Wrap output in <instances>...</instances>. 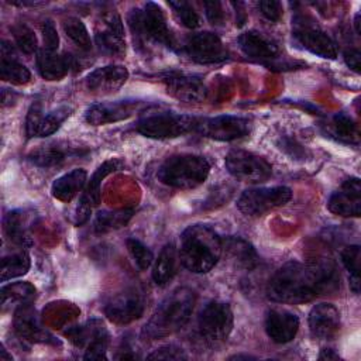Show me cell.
Returning <instances> with one entry per match:
<instances>
[{"label":"cell","instance_id":"cell-1","mask_svg":"<svg viewBox=\"0 0 361 361\" xmlns=\"http://www.w3.org/2000/svg\"><path fill=\"white\" fill-rule=\"evenodd\" d=\"M337 282L338 276L333 264L290 261L272 275L267 295L276 303L300 305L333 290Z\"/></svg>","mask_w":361,"mask_h":361},{"label":"cell","instance_id":"cell-2","mask_svg":"<svg viewBox=\"0 0 361 361\" xmlns=\"http://www.w3.org/2000/svg\"><path fill=\"white\" fill-rule=\"evenodd\" d=\"M179 259L195 274L209 272L220 259L223 245L220 235L206 224H192L180 234Z\"/></svg>","mask_w":361,"mask_h":361},{"label":"cell","instance_id":"cell-3","mask_svg":"<svg viewBox=\"0 0 361 361\" xmlns=\"http://www.w3.org/2000/svg\"><path fill=\"white\" fill-rule=\"evenodd\" d=\"M196 303V295L189 288H178L155 309L142 329V336L159 340L179 331L188 322Z\"/></svg>","mask_w":361,"mask_h":361},{"label":"cell","instance_id":"cell-4","mask_svg":"<svg viewBox=\"0 0 361 361\" xmlns=\"http://www.w3.org/2000/svg\"><path fill=\"white\" fill-rule=\"evenodd\" d=\"M210 164L202 155L176 154L168 157L158 168L157 178L173 189H195L209 176Z\"/></svg>","mask_w":361,"mask_h":361},{"label":"cell","instance_id":"cell-5","mask_svg":"<svg viewBox=\"0 0 361 361\" xmlns=\"http://www.w3.org/2000/svg\"><path fill=\"white\" fill-rule=\"evenodd\" d=\"M128 25L140 41H154L169 48L175 47V38L166 24L162 8L154 1H148L142 8H135L128 16Z\"/></svg>","mask_w":361,"mask_h":361},{"label":"cell","instance_id":"cell-6","mask_svg":"<svg viewBox=\"0 0 361 361\" xmlns=\"http://www.w3.org/2000/svg\"><path fill=\"white\" fill-rule=\"evenodd\" d=\"M196 121L197 118L192 116L162 111L141 117L135 124V130L148 138L166 140L193 131Z\"/></svg>","mask_w":361,"mask_h":361},{"label":"cell","instance_id":"cell-7","mask_svg":"<svg viewBox=\"0 0 361 361\" xmlns=\"http://www.w3.org/2000/svg\"><path fill=\"white\" fill-rule=\"evenodd\" d=\"M290 199L292 190L288 186L251 188L241 193L237 200V207L243 214L257 217L286 204Z\"/></svg>","mask_w":361,"mask_h":361},{"label":"cell","instance_id":"cell-8","mask_svg":"<svg viewBox=\"0 0 361 361\" xmlns=\"http://www.w3.org/2000/svg\"><path fill=\"white\" fill-rule=\"evenodd\" d=\"M226 168L233 178L248 183L265 182L272 175V166L265 158L245 149L230 151L226 157Z\"/></svg>","mask_w":361,"mask_h":361},{"label":"cell","instance_id":"cell-9","mask_svg":"<svg viewBox=\"0 0 361 361\" xmlns=\"http://www.w3.org/2000/svg\"><path fill=\"white\" fill-rule=\"evenodd\" d=\"M292 34L293 38L309 52L326 59L337 58L338 51L336 42L310 18L303 16L295 17Z\"/></svg>","mask_w":361,"mask_h":361},{"label":"cell","instance_id":"cell-10","mask_svg":"<svg viewBox=\"0 0 361 361\" xmlns=\"http://www.w3.org/2000/svg\"><path fill=\"white\" fill-rule=\"evenodd\" d=\"M233 320V310L227 303L212 300L199 313L197 326L200 334L207 340L221 341L231 333Z\"/></svg>","mask_w":361,"mask_h":361},{"label":"cell","instance_id":"cell-11","mask_svg":"<svg viewBox=\"0 0 361 361\" xmlns=\"http://www.w3.org/2000/svg\"><path fill=\"white\" fill-rule=\"evenodd\" d=\"M251 123L240 116H216L210 118H197L195 130L202 137L217 141H233L248 135Z\"/></svg>","mask_w":361,"mask_h":361},{"label":"cell","instance_id":"cell-12","mask_svg":"<svg viewBox=\"0 0 361 361\" xmlns=\"http://www.w3.org/2000/svg\"><path fill=\"white\" fill-rule=\"evenodd\" d=\"M145 309L144 295L134 288L113 296L104 306V314L116 324H128L140 319Z\"/></svg>","mask_w":361,"mask_h":361},{"label":"cell","instance_id":"cell-13","mask_svg":"<svg viewBox=\"0 0 361 361\" xmlns=\"http://www.w3.org/2000/svg\"><path fill=\"white\" fill-rule=\"evenodd\" d=\"M94 41L97 48L106 55L123 56L126 54L123 21L116 11H107L102 16Z\"/></svg>","mask_w":361,"mask_h":361},{"label":"cell","instance_id":"cell-14","mask_svg":"<svg viewBox=\"0 0 361 361\" xmlns=\"http://www.w3.org/2000/svg\"><path fill=\"white\" fill-rule=\"evenodd\" d=\"M183 51L197 63H217L223 62L228 56L221 39L209 31L189 37L183 45Z\"/></svg>","mask_w":361,"mask_h":361},{"label":"cell","instance_id":"cell-15","mask_svg":"<svg viewBox=\"0 0 361 361\" xmlns=\"http://www.w3.org/2000/svg\"><path fill=\"white\" fill-rule=\"evenodd\" d=\"M144 103L140 100H118L107 103L92 104L86 113L85 118L92 126H103L109 123H117L127 120L141 111Z\"/></svg>","mask_w":361,"mask_h":361},{"label":"cell","instance_id":"cell-16","mask_svg":"<svg viewBox=\"0 0 361 361\" xmlns=\"http://www.w3.org/2000/svg\"><path fill=\"white\" fill-rule=\"evenodd\" d=\"M120 168V162L117 159H109L104 161L96 171L94 173L90 176V180L87 182L82 196H80V202L76 210V224L80 226L83 224L89 216L93 207H96L100 203V186L103 179L110 175L111 172L117 171Z\"/></svg>","mask_w":361,"mask_h":361},{"label":"cell","instance_id":"cell-17","mask_svg":"<svg viewBox=\"0 0 361 361\" xmlns=\"http://www.w3.org/2000/svg\"><path fill=\"white\" fill-rule=\"evenodd\" d=\"M76 344H86L85 360H104L109 345V333L99 320H92L86 326L76 327L71 331Z\"/></svg>","mask_w":361,"mask_h":361},{"label":"cell","instance_id":"cell-18","mask_svg":"<svg viewBox=\"0 0 361 361\" xmlns=\"http://www.w3.org/2000/svg\"><path fill=\"white\" fill-rule=\"evenodd\" d=\"M166 92L183 103H202L207 96L203 80L186 73H168L162 78Z\"/></svg>","mask_w":361,"mask_h":361},{"label":"cell","instance_id":"cell-19","mask_svg":"<svg viewBox=\"0 0 361 361\" xmlns=\"http://www.w3.org/2000/svg\"><path fill=\"white\" fill-rule=\"evenodd\" d=\"M327 209L343 217H360L361 214V185L358 178H350L343 182L327 203Z\"/></svg>","mask_w":361,"mask_h":361},{"label":"cell","instance_id":"cell-20","mask_svg":"<svg viewBox=\"0 0 361 361\" xmlns=\"http://www.w3.org/2000/svg\"><path fill=\"white\" fill-rule=\"evenodd\" d=\"M237 42L245 56L261 61L267 66L276 61L279 55V48L276 42L257 30H250L240 34Z\"/></svg>","mask_w":361,"mask_h":361},{"label":"cell","instance_id":"cell-21","mask_svg":"<svg viewBox=\"0 0 361 361\" xmlns=\"http://www.w3.org/2000/svg\"><path fill=\"white\" fill-rule=\"evenodd\" d=\"M128 79V71L123 65H106L92 71L85 85L89 92L96 94H109L117 92Z\"/></svg>","mask_w":361,"mask_h":361},{"label":"cell","instance_id":"cell-22","mask_svg":"<svg viewBox=\"0 0 361 361\" xmlns=\"http://www.w3.org/2000/svg\"><path fill=\"white\" fill-rule=\"evenodd\" d=\"M309 330L314 338L331 340L340 330V313L331 303L314 305L307 317Z\"/></svg>","mask_w":361,"mask_h":361},{"label":"cell","instance_id":"cell-23","mask_svg":"<svg viewBox=\"0 0 361 361\" xmlns=\"http://www.w3.org/2000/svg\"><path fill=\"white\" fill-rule=\"evenodd\" d=\"M299 330V317L289 310L271 309L265 317V331L268 337L278 343L285 344L295 338Z\"/></svg>","mask_w":361,"mask_h":361},{"label":"cell","instance_id":"cell-24","mask_svg":"<svg viewBox=\"0 0 361 361\" xmlns=\"http://www.w3.org/2000/svg\"><path fill=\"white\" fill-rule=\"evenodd\" d=\"M72 59L69 55H59L45 48L37 54V68L39 75L47 80H59L71 69Z\"/></svg>","mask_w":361,"mask_h":361},{"label":"cell","instance_id":"cell-25","mask_svg":"<svg viewBox=\"0 0 361 361\" xmlns=\"http://www.w3.org/2000/svg\"><path fill=\"white\" fill-rule=\"evenodd\" d=\"M324 133L336 141L358 145L360 130L357 123L344 113H337L323 124Z\"/></svg>","mask_w":361,"mask_h":361},{"label":"cell","instance_id":"cell-26","mask_svg":"<svg viewBox=\"0 0 361 361\" xmlns=\"http://www.w3.org/2000/svg\"><path fill=\"white\" fill-rule=\"evenodd\" d=\"M179 261H180L179 251L176 250L175 244H172V243L166 244L161 250V252L154 264V268H152L154 282L159 286H164L168 282H171L172 278L176 275Z\"/></svg>","mask_w":361,"mask_h":361},{"label":"cell","instance_id":"cell-27","mask_svg":"<svg viewBox=\"0 0 361 361\" xmlns=\"http://www.w3.org/2000/svg\"><path fill=\"white\" fill-rule=\"evenodd\" d=\"M87 173L85 169H73L59 176L51 188L52 196L61 202H71L85 186Z\"/></svg>","mask_w":361,"mask_h":361},{"label":"cell","instance_id":"cell-28","mask_svg":"<svg viewBox=\"0 0 361 361\" xmlns=\"http://www.w3.org/2000/svg\"><path fill=\"white\" fill-rule=\"evenodd\" d=\"M223 250L241 268L252 269L258 264V255L254 247L241 237H227L221 240Z\"/></svg>","mask_w":361,"mask_h":361},{"label":"cell","instance_id":"cell-29","mask_svg":"<svg viewBox=\"0 0 361 361\" xmlns=\"http://www.w3.org/2000/svg\"><path fill=\"white\" fill-rule=\"evenodd\" d=\"M71 155H73L72 148L62 147L58 144H48V145H42V147L37 148L35 151H32L28 155V159L38 166L49 168V166H56V165L62 164Z\"/></svg>","mask_w":361,"mask_h":361},{"label":"cell","instance_id":"cell-30","mask_svg":"<svg viewBox=\"0 0 361 361\" xmlns=\"http://www.w3.org/2000/svg\"><path fill=\"white\" fill-rule=\"evenodd\" d=\"M30 257L25 251L13 252L10 255H6L1 258V269H0V279L1 282H6L8 279L21 276L27 274L30 269Z\"/></svg>","mask_w":361,"mask_h":361},{"label":"cell","instance_id":"cell-31","mask_svg":"<svg viewBox=\"0 0 361 361\" xmlns=\"http://www.w3.org/2000/svg\"><path fill=\"white\" fill-rule=\"evenodd\" d=\"M35 296V288L28 282H16L1 288V306L3 309L10 303L24 305Z\"/></svg>","mask_w":361,"mask_h":361},{"label":"cell","instance_id":"cell-32","mask_svg":"<svg viewBox=\"0 0 361 361\" xmlns=\"http://www.w3.org/2000/svg\"><path fill=\"white\" fill-rule=\"evenodd\" d=\"M0 76L4 82H10L13 85H25L31 79L30 71L20 63L17 59L1 58L0 61Z\"/></svg>","mask_w":361,"mask_h":361},{"label":"cell","instance_id":"cell-33","mask_svg":"<svg viewBox=\"0 0 361 361\" xmlns=\"http://www.w3.org/2000/svg\"><path fill=\"white\" fill-rule=\"evenodd\" d=\"M62 27H63L65 34L72 39V42L78 48H80L83 51H89L92 48L90 35H89L85 24L82 23V20H79L78 17H68L63 20Z\"/></svg>","mask_w":361,"mask_h":361},{"label":"cell","instance_id":"cell-34","mask_svg":"<svg viewBox=\"0 0 361 361\" xmlns=\"http://www.w3.org/2000/svg\"><path fill=\"white\" fill-rule=\"evenodd\" d=\"M4 231L7 237L20 245H25L28 243L25 220L21 212H10L4 219Z\"/></svg>","mask_w":361,"mask_h":361},{"label":"cell","instance_id":"cell-35","mask_svg":"<svg viewBox=\"0 0 361 361\" xmlns=\"http://www.w3.org/2000/svg\"><path fill=\"white\" fill-rule=\"evenodd\" d=\"M360 245H348L341 251V261L350 274V286L354 293L360 292Z\"/></svg>","mask_w":361,"mask_h":361},{"label":"cell","instance_id":"cell-36","mask_svg":"<svg viewBox=\"0 0 361 361\" xmlns=\"http://www.w3.org/2000/svg\"><path fill=\"white\" fill-rule=\"evenodd\" d=\"M133 210H118V212H102L97 214L94 221V230L97 233H106L113 228H118L131 219Z\"/></svg>","mask_w":361,"mask_h":361},{"label":"cell","instance_id":"cell-37","mask_svg":"<svg viewBox=\"0 0 361 361\" xmlns=\"http://www.w3.org/2000/svg\"><path fill=\"white\" fill-rule=\"evenodd\" d=\"M71 111H72L71 107L62 106L56 110L49 111L47 116H44L38 137H47V135H51L52 133H55L61 127V124L69 117Z\"/></svg>","mask_w":361,"mask_h":361},{"label":"cell","instance_id":"cell-38","mask_svg":"<svg viewBox=\"0 0 361 361\" xmlns=\"http://www.w3.org/2000/svg\"><path fill=\"white\" fill-rule=\"evenodd\" d=\"M13 35L17 47L27 55H31L37 51L38 42L34 31L25 24H17L13 27Z\"/></svg>","mask_w":361,"mask_h":361},{"label":"cell","instance_id":"cell-39","mask_svg":"<svg viewBox=\"0 0 361 361\" xmlns=\"http://www.w3.org/2000/svg\"><path fill=\"white\" fill-rule=\"evenodd\" d=\"M127 244V250L128 252L131 254V257L134 258L137 267L142 271L148 269L151 267V264L154 262V255H152V251L145 247L140 240L137 238H128L126 241Z\"/></svg>","mask_w":361,"mask_h":361},{"label":"cell","instance_id":"cell-40","mask_svg":"<svg viewBox=\"0 0 361 361\" xmlns=\"http://www.w3.org/2000/svg\"><path fill=\"white\" fill-rule=\"evenodd\" d=\"M169 6L173 8L178 20L182 23V25H185L186 28H197L200 25V17L199 14L195 11V8L192 7L190 3L188 1H169Z\"/></svg>","mask_w":361,"mask_h":361},{"label":"cell","instance_id":"cell-41","mask_svg":"<svg viewBox=\"0 0 361 361\" xmlns=\"http://www.w3.org/2000/svg\"><path fill=\"white\" fill-rule=\"evenodd\" d=\"M42 120H44L42 106H41L39 102H35L28 109L27 118H25V134H27L28 138H32V137L38 135L41 124H42Z\"/></svg>","mask_w":361,"mask_h":361},{"label":"cell","instance_id":"cell-42","mask_svg":"<svg viewBox=\"0 0 361 361\" xmlns=\"http://www.w3.org/2000/svg\"><path fill=\"white\" fill-rule=\"evenodd\" d=\"M41 32H42V38H44V48L48 51L56 52L58 45H59V35L56 32L54 23L49 18L42 21Z\"/></svg>","mask_w":361,"mask_h":361},{"label":"cell","instance_id":"cell-43","mask_svg":"<svg viewBox=\"0 0 361 361\" xmlns=\"http://www.w3.org/2000/svg\"><path fill=\"white\" fill-rule=\"evenodd\" d=\"M147 358L148 360H186L188 355L182 348L169 344V345H164L154 350Z\"/></svg>","mask_w":361,"mask_h":361},{"label":"cell","instance_id":"cell-44","mask_svg":"<svg viewBox=\"0 0 361 361\" xmlns=\"http://www.w3.org/2000/svg\"><path fill=\"white\" fill-rule=\"evenodd\" d=\"M258 7L262 13V16L272 21V23H276L281 20L282 17V13H283V8H282V3L279 1H275V0H264V1H259L258 3Z\"/></svg>","mask_w":361,"mask_h":361},{"label":"cell","instance_id":"cell-45","mask_svg":"<svg viewBox=\"0 0 361 361\" xmlns=\"http://www.w3.org/2000/svg\"><path fill=\"white\" fill-rule=\"evenodd\" d=\"M203 7H204V13H206L207 20L213 25H220L224 21V11H223V7H221L220 1H217V0L204 1Z\"/></svg>","mask_w":361,"mask_h":361},{"label":"cell","instance_id":"cell-46","mask_svg":"<svg viewBox=\"0 0 361 361\" xmlns=\"http://www.w3.org/2000/svg\"><path fill=\"white\" fill-rule=\"evenodd\" d=\"M279 145H281V149H283L286 154H289L293 158L303 159L306 157V154H307L305 147H302L300 144H298L296 141H292L289 138H283Z\"/></svg>","mask_w":361,"mask_h":361},{"label":"cell","instance_id":"cell-47","mask_svg":"<svg viewBox=\"0 0 361 361\" xmlns=\"http://www.w3.org/2000/svg\"><path fill=\"white\" fill-rule=\"evenodd\" d=\"M344 62L350 69L360 73L361 71V52L357 48H350L344 51Z\"/></svg>","mask_w":361,"mask_h":361},{"label":"cell","instance_id":"cell-48","mask_svg":"<svg viewBox=\"0 0 361 361\" xmlns=\"http://www.w3.org/2000/svg\"><path fill=\"white\" fill-rule=\"evenodd\" d=\"M338 358H340V355L337 353H334L331 348H324L319 354V360H338Z\"/></svg>","mask_w":361,"mask_h":361},{"label":"cell","instance_id":"cell-49","mask_svg":"<svg viewBox=\"0 0 361 361\" xmlns=\"http://www.w3.org/2000/svg\"><path fill=\"white\" fill-rule=\"evenodd\" d=\"M241 358H244V360H254L255 357H251V355H243V354H237V355L230 357V360H241Z\"/></svg>","mask_w":361,"mask_h":361},{"label":"cell","instance_id":"cell-50","mask_svg":"<svg viewBox=\"0 0 361 361\" xmlns=\"http://www.w3.org/2000/svg\"><path fill=\"white\" fill-rule=\"evenodd\" d=\"M354 27H355V32L360 34L361 30H360V14H355V18H354Z\"/></svg>","mask_w":361,"mask_h":361},{"label":"cell","instance_id":"cell-51","mask_svg":"<svg viewBox=\"0 0 361 361\" xmlns=\"http://www.w3.org/2000/svg\"><path fill=\"white\" fill-rule=\"evenodd\" d=\"M0 358H7V360H11V355H7V354H6V350H1Z\"/></svg>","mask_w":361,"mask_h":361}]
</instances>
